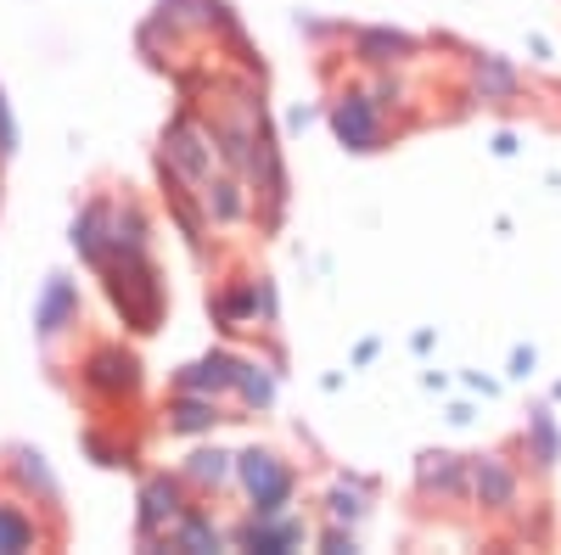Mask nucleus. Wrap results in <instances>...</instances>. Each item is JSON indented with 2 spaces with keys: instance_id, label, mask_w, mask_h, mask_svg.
<instances>
[{
  "instance_id": "f257e3e1",
  "label": "nucleus",
  "mask_w": 561,
  "mask_h": 555,
  "mask_svg": "<svg viewBox=\"0 0 561 555\" xmlns=\"http://www.w3.org/2000/svg\"><path fill=\"white\" fill-rule=\"evenodd\" d=\"M102 269H107V287H113V303L124 309V320L135 332H152L158 314H163V281H158V269L147 264V253L140 247H113L102 258Z\"/></svg>"
},
{
  "instance_id": "f03ea898",
  "label": "nucleus",
  "mask_w": 561,
  "mask_h": 555,
  "mask_svg": "<svg viewBox=\"0 0 561 555\" xmlns=\"http://www.w3.org/2000/svg\"><path fill=\"white\" fill-rule=\"evenodd\" d=\"M79 382H84V393H96L102 404H124V398H135V388H140V365H135V354H124L118 343H102L96 354L79 365Z\"/></svg>"
},
{
  "instance_id": "7ed1b4c3",
  "label": "nucleus",
  "mask_w": 561,
  "mask_h": 555,
  "mask_svg": "<svg viewBox=\"0 0 561 555\" xmlns=\"http://www.w3.org/2000/svg\"><path fill=\"white\" fill-rule=\"evenodd\" d=\"M472 494L489 517H511V511H523V477L517 466H511L505 454H483L472 460Z\"/></svg>"
},
{
  "instance_id": "20e7f679",
  "label": "nucleus",
  "mask_w": 561,
  "mask_h": 555,
  "mask_svg": "<svg viewBox=\"0 0 561 555\" xmlns=\"http://www.w3.org/2000/svg\"><path fill=\"white\" fill-rule=\"evenodd\" d=\"M382 113H388L382 102H370V96H359V90H348V96L337 102V113H332V124H337V135H343L354 152H377L382 135H388Z\"/></svg>"
},
{
  "instance_id": "39448f33",
  "label": "nucleus",
  "mask_w": 561,
  "mask_h": 555,
  "mask_svg": "<svg viewBox=\"0 0 561 555\" xmlns=\"http://www.w3.org/2000/svg\"><path fill=\"white\" fill-rule=\"evenodd\" d=\"M242 483H248V494L259 499V511H275V505L293 494V472L280 466L275 454H259V449L242 454Z\"/></svg>"
},
{
  "instance_id": "423d86ee",
  "label": "nucleus",
  "mask_w": 561,
  "mask_h": 555,
  "mask_svg": "<svg viewBox=\"0 0 561 555\" xmlns=\"http://www.w3.org/2000/svg\"><path fill=\"white\" fill-rule=\"evenodd\" d=\"M421 494L466 499V494H472V466L455 460V454H427V460H421Z\"/></svg>"
},
{
  "instance_id": "0eeeda50",
  "label": "nucleus",
  "mask_w": 561,
  "mask_h": 555,
  "mask_svg": "<svg viewBox=\"0 0 561 555\" xmlns=\"http://www.w3.org/2000/svg\"><path fill=\"white\" fill-rule=\"evenodd\" d=\"M163 147H169L163 158H169V163H174L185 180H208V169H214V147L203 141V135H197L192 124H174Z\"/></svg>"
},
{
  "instance_id": "6e6552de",
  "label": "nucleus",
  "mask_w": 561,
  "mask_h": 555,
  "mask_svg": "<svg viewBox=\"0 0 561 555\" xmlns=\"http://www.w3.org/2000/svg\"><path fill=\"white\" fill-rule=\"evenodd\" d=\"M472 96L478 102H511L517 96V68H505L500 57H478L472 62Z\"/></svg>"
},
{
  "instance_id": "1a4fd4ad",
  "label": "nucleus",
  "mask_w": 561,
  "mask_h": 555,
  "mask_svg": "<svg viewBox=\"0 0 561 555\" xmlns=\"http://www.w3.org/2000/svg\"><path fill=\"white\" fill-rule=\"evenodd\" d=\"M354 45L365 51V62H377V68H388V62H404L415 45L404 39V34H354Z\"/></svg>"
},
{
  "instance_id": "9d476101",
  "label": "nucleus",
  "mask_w": 561,
  "mask_h": 555,
  "mask_svg": "<svg viewBox=\"0 0 561 555\" xmlns=\"http://www.w3.org/2000/svg\"><path fill=\"white\" fill-rule=\"evenodd\" d=\"M73 314H79V303H73V292H68V287L57 281L51 292H45V309H39V332H45V337H57V332H68L62 320H73Z\"/></svg>"
},
{
  "instance_id": "9b49d317",
  "label": "nucleus",
  "mask_w": 561,
  "mask_h": 555,
  "mask_svg": "<svg viewBox=\"0 0 561 555\" xmlns=\"http://www.w3.org/2000/svg\"><path fill=\"white\" fill-rule=\"evenodd\" d=\"M534 466H556V427H550V415H534Z\"/></svg>"
}]
</instances>
